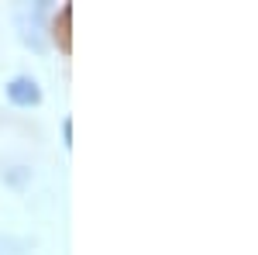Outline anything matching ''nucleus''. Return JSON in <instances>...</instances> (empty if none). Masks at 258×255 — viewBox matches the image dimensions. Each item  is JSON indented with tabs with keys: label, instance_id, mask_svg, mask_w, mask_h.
<instances>
[{
	"label": "nucleus",
	"instance_id": "1",
	"mask_svg": "<svg viewBox=\"0 0 258 255\" xmlns=\"http://www.w3.org/2000/svg\"><path fill=\"white\" fill-rule=\"evenodd\" d=\"M45 11H48V4L41 0V4H24L18 11V28H21V41L24 45H31V48H45V38H41V21H45Z\"/></svg>",
	"mask_w": 258,
	"mask_h": 255
},
{
	"label": "nucleus",
	"instance_id": "2",
	"mask_svg": "<svg viewBox=\"0 0 258 255\" xmlns=\"http://www.w3.org/2000/svg\"><path fill=\"white\" fill-rule=\"evenodd\" d=\"M4 93L7 100L14 104V107H38L41 104V86L35 76H28V73H18V76L7 79V86H4Z\"/></svg>",
	"mask_w": 258,
	"mask_h": 255
},
{
	"label": "nucleus",
	"instance_id": "3",
	"mask_svg": "<svg viewBox=\"0 0 258 255\" xmlns=\"http://www.w3.org/2000/svg\"><path fill=\"white\" fill-rule=\"evenodd\" d=\"M62 138H66V148H73V118L62 121Z\"/></svg>",
	"mask_w": 258,
	"mask_h": 255
}]
</instances>
